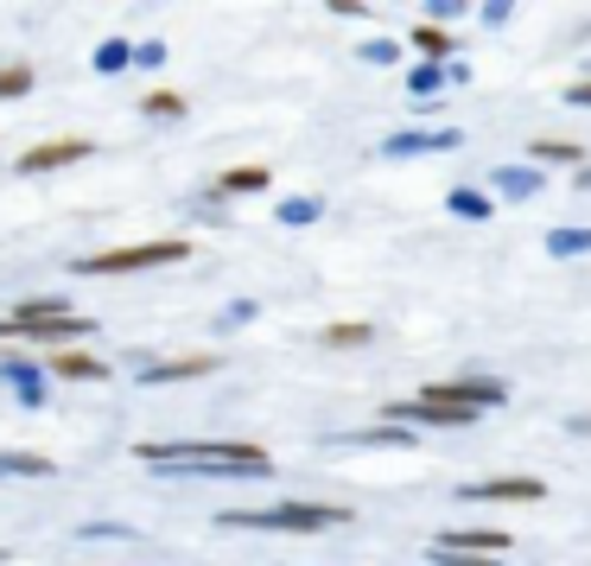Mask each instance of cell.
Listing matches in <instances>:
<instances>
[{
    "instance_id": "16",
    "label": "cell",
    "mask_w": 591,
    "mask_h": 566,
    "mask_svg": "<svg viewBox=\"0 0 591 566\" xmlns=\"http://www.w3.org/2000/svg\"><path fill=\"white\" fill-rule=\"evenodd\" d=\"M0 478H52L45 452H0Z\"/></svg>"
},
{
    "instance_id": "19",
    "label": "cell",
    "mask_w": 591,
    "mask_h": 566,
    "mask_svg": "<svg viewBox=\"0 0 591 566\" xmlns=\"http://www.w3.org/2000/svg\"><path fill=\"white\" fill-rule=\"evenodd\" d=\"M413 45L426 52V64H445V57H452V32L445 27H413Z\"/></svg>"
},
{
    "instance_id": "36",
    "label": "cell",
    "mask_w": 591,
    "mask_h": 566,
    "mask_svg": "<svg viewBox=\"0 0 591 566\" xmlns=\"http://www.w3.org/2000/svg\"><path fill=\"white\" fill-rule=\"evenodd\" d=\"M579 191H591V166H579Z\"/></svg>"
},
{
    "instance_id": "9",
    "label": "cell",
    "mask_w": 591,
    "mask_h": 566,
    "mask_svg": "<svg viewBox=\"0 0 591 566\" xmlns=\"http://www.w3.org/2000/svg\"><path fill=\"white\" fill-rule=\"evenodd\" d=\"M217 357L210 350H191V357H159V363H140V382L159 388V382H191V376H210Z\"/></svg>"
},
{
    "instance_id": "8",
    "label": "cell",
    "mask_w": 591,
    "mask_h": 566,
    "mask_svg": "<svg viewBox=\"0 0 591 566\" xmlns=\"http://www.w3.org/2000/svg\"><path fill=\"white\" fill-rule=\"evenodd\" d=\"M96 154V147H89V140H83V134H71V140H39V147H27V154H20V172H52V166H77V159H89Z\"/></svg>"
},
{
    "instance_id": "20",
    "label": "cell",
    "mask_w": 591,
    "mask_h": 566,
    "mask_svg": "<svg viewBox=\"0 0 591 566\" xmlns=\"http://www.w3.org/2000/svg\"><path fill=\"white\" fill-rule=\"evenodd\" d=\"M128 64H134V45H128V39H103V45H96V71H103V77L128 71Z\"/></svg>"
},
{
    "instance_id": "21",
    "label": "cell",
    "mask_w": 591,
    "mask_h": 566,
    "mask_svg": "<svg viewBox=\"0 0 591 566\" xmlns=\"http://www.w3.org/2000/svg\"><path fill=\"white\" fill-rule=\"evenodd\" d=\"M318 217H325V205H318V198H286V205H281L286 230H306V223H318Z\"/></svg>"
},
{
    "instance_id": "5",
    "label": "cell",
    "mask_w": 591,
    "mask_h": 566,
    "mask_svg": "<svg viewBox=\"0 0 591 566\" xmlns=\"http://www.w3.org/2000/svg\"><path fill=\"white\" fill-rule=\"evenodd\" d=\"M420 401H445V408H464V413H484V408H503L509 401V382H484V376H458V382H426Z\"/></svg>"
},
{
    "instance_id": "28",
    "label": "cell",
    "mask_w": 591,
    "mask_h": 566,
    "mask_svg": "<svg viewBox=\"0 0 591 566\" xmlns=\"http://www.w3.org/2000/svg\"><path fill=\"white\" fill-rule=\"evenodd\" d=\"M362 64H401V45H394V39H369V45H362Z\"/></svg>"
},
{
    "instance_id": "24",
    "label": "cell",
    "mask_w": 591,
    "mask_h": 566,
    "mask_svg": "<svg viewBox=\"0 0 591 566\" xmlns=\"http://www.w3.org/2000/svg\"><path fill=\"white\" fill-rule=\"evenodd\" d=\"M350 439H357V446H413V433H401L394 420H388V427H369V433H350Z\"/></svg>"
},
{
    "instance_id": "12",
    "label": "cell",
    "mask_w": 591,
    "mask_h": 566,
    "mask_svg": "<svg viewBox=\"0 0 591 566\" xmlns=\"http://www.w3.org/2000/svg\"><path fill=\"white\" fill-rule=\"evenodd\" d=\"M52 376H57V382H108V363L89 357V350H57Z\"/></svg>"
},
{
    "instance_id": "14",
    "label": "cell",
    "mask_w": 591,
    "mask_h": 566,
    "mask_svg": "<svg viewBox=\"0 0 591 566\" xmlns=\"http://www.w3.org/2000/svg\"><path fill=\"white\" fill-rule=\"evenodd\" d=\"M267 166H230L223 179H217V191H230V198H249V191H267Z\"/></svg>"
},
{
    "instance_id": "25",
    "label": "cell",
    "mask_w": 591,
    "mask_h": 566,
    "mask_svg": "<svg viewBox=\"0 0 591 566\" xmlns=\"http://www.w3.org/2000/svg\"><path fill=\"white\" fill-rule=\"evenodd\" d=\"M325 344H331V350H357V344H369V325H331Z\"/></svg>"
},
{
    "instance_id": "29",
    "label": "cell",
    "mask_w": 591,
    "mask_h": 566,
    "mask_svg": "<svg viewBox=\"0 0 591 566\" xmlns=\"http://www.w3.org/2000/svg\"><path fill=\"white\" fill-rule=\"evenodd\" d=\"M83 541H128L134 528H122V522H89V528H77Z\"/></svg>"
},
{
    "instance_id": "34",
    "label": "cell",
    "mask_w": 591,
    "mask_h": 566,
    "mask_svg": "<svg viewBox=\"0 0 591 566\" xmlns=\"http://www.w3.org/2000/svg\"><path fill=\"white\" fill-rule=\"evenodd\" d=\"M509 13H515L509 0H489V7H484V27H503V20H509Z\"/></svg>"
},
{
    "instance_id": "32",
    "label": "cell",
    "mask_w": 591,
    "mask_h": 566,
    "mask_svg": "<svg viewBox=\"0 0 591 566\" xmlns=\"http://www.w3.org/2000/svg\"><path fill=\"white\" fill-rule=\"evenodd\" d=\"M566 103H572V108H591V77H579V83H566Z\"/></svg>"
},
{
    "instance_id": "10",
    "label": "cell",
    "mask_w": 591,
    "mask_h": 566,
    "mask_svg": "<svg viewBox=\"0 0 591 566\" xmlns=\"http://www.w3.org/2000/svg\"><path fill=\"white\" fill-rule=\"evenodd\" d=\"M509 541H515V535H503V528H445L433 547H452V554H489V560H503V554H509Z\"/></svg>"
},
{
    "instance_id": "1",
    "label": "cell",
    "mask_w": 591,
    "mask_h": 566,
    "mask_svg": "<svg viewBox=\"0 0 591 566\" xmlns=\"http://www.w3.org/2000/svg\"><path fill=\"white\" fill-rule=\"evenodd\" d=\"M147 464H159L166 478H267L274 459L249 446V439H179V446H166V439H147V446H134Z\"/></svg>"
},
{
    "instance_id": "2",
    "label": "cell",
    "mask_w": 591,
    "mask_h": 566,
    "mask_svg": "<svg viewBox=\"0 0 591 566\" xmlns=\"http://www.w3.org/2000/svg\"><path fill=\"white\" fill-rule=\"evenodd\" d=\"M344 503H267V510H223V528H261V535H318L344 528Z\"/></svg>"
},
{
    "instance_id": "26",
    "label": "cell",
    "mask_w": 591,
    "mask_h": 566,
    "mask_svg": "<svg viewBox=\"0 0 591 566\" xmlns=\"http://www.w3.org/2000/svg\"><path fill=\"white\" fill-rule=\"evenodd\" d=\"M57 312H71V306H64V300H52V293H39V300H27L13 318H57Z\"/></svg>"
},
{
    "instance_id": "27",
    "label": "cell",
    "mask_w": 591,
    "mask_h": 566,
    "mask_svg": "<svg viewBox=\"0 0 591 566\" xmlns=\"http://www.w3.org/2000/svg\"><path fill=\"white\" fill-rule=\"evenodd\" d=\"M27 90H32V71H27V64L0 71V103H7V96H27Z\"/></svg>"
},
{
    "instance_id": "11",
    "label": "cell",
    "mask_w": 591,
    "mask_h": 566,
    "mask_svg": "<svg viewBox=\"0 0 591 566\" xmlns=\"http://www.w3.org/2000/svg\"><path fill=\"white\" fill-rule=\"evenodd\" d=\"M540 185H547V172H540L535 159H528V166H496V172H489V191L509 198V205H528Z\"/></svg>"
},
{
    "instance_id": "22",
    "label": "cell",
    "mask_w": 591,
    "mask_h": 566,
    "mask_svg": "<svg viewBox=\"0 0 591 566\" xmlns=\"http://www.w3.org/2000/svg\"><path fill=\"white\" fill-rule=\"evenodd\" d=\"M140 108H147L154 122H159V115H166V122H179V115H184V96H179V90H147V96H140Z\"/></svg>"
},
{
    "instance_id": "15",
    "label": "cell",
    "mask_w": 591,
    "mask_h": 566,
    "mask_svg": "<svg viewBox=\"0 0 591 566\" xmlns=\"http://www.w3.org/2000/svg\"><path fill=\"white\" fill-rule=\"evenodd\" d=\"M445 210H452V217H464V223H489V198L484 191H471V185H458V191H452V198H445Z\"/></svg>"
},
{
    "instance_id": "6",
    "label": "cell",
    "mask_w": 591,
    "mask_h": 566,
    "mask_svg": "<svg viewBox=\"0 0 591 566\" xmlns=\"http://www.w3.org/2000/svg\"><path fill=\"white\" fill-rule=\"evenodd\" d=\"M464 134L458 128H401V134H388L382 140V154L388 159H420V154H452Z\"/></svg>"
},
{
    "instance_id": "13",
    "label": "cell",
    "mask_w": 591,
    "mask_h": 566,
    "mask_svg": "<svg viewBox=\"0 0 591 566\" xmlns=\"http://www.w3.org/2000/svg\"><path fill=\"white\" fill-rule=\"evenodd\" d=\"M7 382H13V395H20L27 408H45V369H39V363H27V357H13V350H7Z\"/></svg>"
},
{
    "instance_id": "4",
    "label": "cell",
    "mask_w": 591,
    "mask_h": 566,
    "mask_svg": "<svg viewBox=\"0 0 591 566\" xmlns=\"http://www.w3.org/2000/svg\"><path fill=\"white\" fill-rule=\"evenodd\" d=\"M191 242L184 235H159V242H134V249H108V255H83L77 274H140V268H166V261H184Z\"/></svg>"
},
{
    "instance_id": "30",
    "label": "cell",
    "mask_w": 591,
    "mask_h": 566,
    "mask_svg": "<svg viewBox=\"0 0 591 566\" xmlns=\"http://www.w3.org/2000/svg\"><path fill=\"white\" fill-rule=\"evenodd\" d=\"M134 64H147V71H159V64H166V45H159V39H147V45H134Z\"/></svg>"
},
{
    "instance_id": "7",
    "label": "cell",
    "mask_w": 591,
    "mask_h": 566,
    "mask_svg": "<svg viewBox=\"0 0 591 566\" xmlns=\"http://www.w3.org/2000/svg\"><path fill=\"white\" fill-rule=\"evenodd\" d=\"M464 503H540L547 484L540 478H484V484H464Z\"/></svg>"
},
{
    "instance_id": "31",
    "label": "cell",
    "mask_w": 591,
    "mask_h": 566,
    "mask_svg": "<svg viewBox=\"0 0 591 566\" xmlns=\"http://www.w3.org/2000/svg\"><path fill=\"white\" fill-rule=\"evenodd\" d=\"M249 318H255V300H235V306L223 312V332H230V325H249Z\"/></svg>"
},
{
    "instance_id": "23",
    "label": "cell",
    "mask_w": 591,
    "mask_h": 566,
    "mask_svg": "<svg viewBox=\"0 0 591 566\" xmlns=\"http://www.w3.org/2000/svg\"><path fill=\"white\" fill-rule=\"evenodd\" d=\"M535 166H579V140H535Z\"/></svg>"
},
{
    "instance_id": "33",
    "label": "cell",
    "mask_w": 591,
    "mask_h": 566,
    "mask_svg": "<svg viewBox=\"0 0 591 566\" xmlns=\"http://www.w3.org/2000/svg\"><path fill=\"white\" fill-rule=\"evenodd\" d=\"M458 13H464L458 0H433V7H426V20H433V27H439V20H458Z\"/></svg>"
},
{
    "instance_id": "18",
    "label": "cell",
    "mask_w": 591,
    "mask_h": 566,
    "mask_svg": "<svg viewBox=\"0 0 591 566\" xmlns=\"http://www.w3.org/2000/svg\"><path fill=\"white\" fill-rule=\"evenodd\" d=\"M547 255H553V261L591 255V230H553V235H547Z\"/></svg>"
},
{
    "instance_id": "3",
    "label": "cell",
    "mask_w": 591,
    "mask_h": 566,
    "mask_svg": "<svg viewBox=\"0 0 591 566\" xmlns=\"http://www.w3.org/2000/svg\"><path fill=\"white\" fill-rule=\"evenodd\" d=\"M96 332V325H89V318H83V312H57V318H13V312H7V318H0V337H7V344H45V350H77L83 337Z\"/></svg>"
},
{
    "instance_id": "35",
    "label": "cell",
    "mask_w": 591,
    "mask_h": 566,
    "mask_svg": "<svg viewBox=\"0 0 591 566\" xmlns=\"http://www.w3.org/2000/svg\"><path fill=\"white\" fill-rule=\"evenodd\" d=\"M566 433H579V439H591V413H572V420H566Z\"/></svg>"
},
{
    "instance_id": "17",
    "label": "cell",
    "mask_w": 591,
    "mask_h": 566,
    "mask_svg": "<svg viewBox=\"0 0 591 566\" xmlns=\"http://www.w3.org/2000/svg\"><path fill=\"white\" fill-rule=\"evenodd\" d=\"M439 90H445V64H413V71H408V96H413V103H433Z\"/></svg>"
}]
</instances>
